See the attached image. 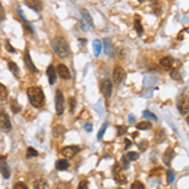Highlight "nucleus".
<instances>
[{
	"label": "nucleus",
	"mask_w": 189,
	"mask_h": 189,
	"mask_svg": "<svg viewBox=\"0 0 189 189\" xmlns=\"http://www.w3.org/2000/svg\"><path fill=\"white\" fill-rule=\"evenodd\" d=\"M27 93H28V99L32 106H34L36 109H42L46 105V96L41 87H37V86L29 87L27 90Z\"/></svg>",
	"instance_id": "f257e3e1"
},
{
	"label": "nucleus",
	"mask_w": 189,
	"mask_h": 189,
	"mask_svg": "<svg viewBox=\"0 0 189 189\" xmlns=\"http://www.w3.org/2000/svg\"><path fill=\"white\" fill-rule=\"evenodd\" d=\"M52 48L54 51V53L61 57V58H66L70 56V46L67 43V41L62 37H56L53 41H52Z\"/></svg>",
	"instance_id": "f03ea898"
},
{
	"label": "nucleus",
	"mask_w": 189,
	"mask_h": 189,
	"mask_svg": "<svg viewBox=\"0 0 189 189\" xmlns=\"http://www.w3.org/2000/svg\"><path fill=\"white\" fill-rule=\"evenodd\" d=\"M65 111V96L61 90L56 91V114L62 115Z\"/></svg>",
	"instance_id": "7ed1b4c3"
},
{
	"label": "nucleus",
	"mask_w": 189,
	"mask_h": 189,
	"mask_svg": "<svg viewBox=\"0 0 189 189\" xmlns=\"http://www.w3.org/2000/svg\"><path fill=\"white\" fill-rule=\"evenodd\" d=\"M0 129H2L4 133H8V131L12 130L10 119L4 111H0Z\"/></svg>",
	"instance_id": "20e7f679"
},
{
	"label": "nucleus",
	"mask_w": 189,
	"mask_h": 189,
	"mask_svg": "<svg viewBox=\"0 0 189 189\" xmlns=\"http://www.w3.org/2000/svg\"><path fill=\"white\" fill-rule=\"evenodd\" d=\"M125 77H126L125 70H124L122 67H120V66L115 67L114 73H112V81H114L116 85H119V83H121V82L125 80Z\"/></svg>",
	"instance_id": "39448f33"
},
{
	"label": "nucleus",
	"mask_w": 189,
	"mask_h": 189,
	"mask_svg": "<svg viewBox=\"0 0 189 189\" xmlns=\"http://www.w3.org/2000/svg\"><path fill=\"white\" fill-rule=\"evenodd\" d=\"M101 92L102 94L106 97V99H110L111 94H112V83H111V80L106 78L101 82Z\"/></svg>",
	"instance_id": "423d86ee"
},
{
	"label": "nucleus",
	"mask_w": 189,
	"mask_h": 189,
	"mask_svg": "<svg viewBox=\"0 0 189 189\" xmlns=\"http://www.w3.org/2000/svg\"><path fill=\"white\" fill-rule=\"evenodd\" d=\"M62 155L66 158H73L77 153H80V146L77 145H71V146H65L62 149Z\"/></svg>",
	"instance_id": "0eeeda50"
},
{
	"label": "nucleus",
	"mask_w": 189,
	"mask_h": 189,
	"mask_svg": "<svg viewBox=\"0 0 189 189\" xmlns=\"http://www.w3.org/2000/svg\"><path fill=\"white\" fill-rule=\"evenodd\" d=\"M178 110L182 115H185L187 112H189V97L183 96L182 99H179L178 101Z\"/></svg>",
	"instance_id": "6e6552de"
},
{
	"label": "nucleus",
	"mask_w": 189,
	"mask_h": 189,
	"mask_svg": "<svg viewBox=\"0 0 189 189\" xmlns=\"http://www.w3.org/2000/svg\"><path fill=\"white\" fill-rule=\"evenodd\" d=\"M56 72H57L58 76H59L61 78H63V80H70V78H71V72H70V70H68L65 65H58Z\"/></svg>",
	"instance_id": "1a4fd4ad"
},
{
	"label": "nucleus",
	"mask_w": 189,
	"mask_h": 189,
	"mask_svg": "<svg viewBox=\"0 0 189 189\" xmlns=\"http://www.w3.org/2000/svg\"><path fill=\"white\" fill-rule=\"evenodd\" d=\"M0 173L3 174V177L5 179H8L10 177V169H9L8 163L4 160V158H0Z\"/></svg>",
	"instance_id": "9d476101"
},
{
	"label": "nucleus",
	"mask_w": 189,
	"mask_h": 189,
	"mask_svg": "<svg viewBox=\"0 0 189 189\" xmlns=\"http://www.w3.org/2000/svg\"><path fill=\"white\" fill-rule=\"evenodd\" d=\"M25 5L29 7L30 9H33V10L37 12V13H39V12L42 10V7H43L42 2H39V0H27Z\"/></svg>",
	"instance_id": "9b49d317"
},
{
	"label": "nucleus",
	"mask_w": 189,
	"mask_h": 189,
	"mask_svg": "<svg viewBox=\"0 0 189 189\" xmlns=\"http://www.w3.org/2000/svg\"><path fill=\"white\" fill-rule=\"evenodd\" d=\"M24 62H25V66H27V68H28L30 72H33V73H36V72H37V67L34 66L33 61H32L29 52H25V54H24Z\"/></svg>",
	"instance_id": "f8f14e48"
},
{
	"label": "nucleus",
	"mask_w": 189,
	"mask_h": 189,
	"mask_svg": "<svg viewBox=\"0 0 189 189\" xmlns=\"http://www.w3.org/2000/svg\"><path fill=\"white\" fill-rule=\"evenodd\" d=\"M174 156H175V153H174V150L170 149V148L164 153V155H163V162H164V164H165L167 167H170L172 159H173Z\"/></svg>",
	"instance_id": "ddd939ff"
},
{
	"label": "nucleus",
	"mask_w": 189,
	"mask_h": 189,
	"mask_svg": "<svg viewBox=\"0 0 189 189\" xmlns=\"http://www.w3.org/2000/svg\"><path fill=\"white\" fill-rule=\"evenodd\" d=\"M47 76H48L49 85H54L57 82V72H56V70H54V67L52 65L47 68Z\"/></svg>",
	"instance_id": "4468645a"
},
{
	"label": "nucleus",
	"mask_w": 189,
	"mask_h": 189,
	"mask_svg": "<svg viewBox=\"0 0 189 189\" xmlns=\"http://www.w3.org/2000/svg\"><path fill=\"white\" fill-rule=\"evenodd\" d=\"M173 63H174V59H173V57H170V56L163 57V58L160 59V66H162L163 68H165V70H170L172 66H173Z\"/></svg>",
	"instance_id": "2eb2a0df"
},
{
	"label": "nucleus",
	"mask_w": 189,
	"mask_h": 189,
	"mask_svg": "<svg viewBox=\"0 0 189 189\" xmlns=\"http://www.w3.org/2000/svg\"><path fill=\"white\" fill-rule=\"evenodd\" d=\"M52 133H53V136L56 139H59L61 136H63V134L66 133V129H65L63 125H56L53 128V130H52Z\"/></svg>",
	"instance_id": "dca6fc26"
},
{
	"label": "nucleus",
	"mask_w": 189,
	"mask_h": 189,
	"mask_svg": "<svg viewBox=\"0 0 189 189\" xmlns=\"http://www.w3.org/2000/svg\"><path fill=\"white\" fill-rule=\"evenodd\" d=\"M33 187H34V189H49V184H48V182L46 180V179H37L36 182H34V184H33Z\"/></svg>",
	"instance_id": "f3484780"
},
{
	"label": "nucleus",
	"mask_w": 189,
	"mask_h": 189,
	"mask_svg": "<svg viewBox=\"0 0 189 189\" xmlns=\"http://www.w3.org/2000/svg\"><path fill=\"white\" fill-rule=\"evenodd\" d=\"M8 67H9V70H10V72L14 75V77L15 78H19V67L15 65V63L13 62V61H8Z\"/></svg>",
	"instance_id": "a211bd4d"
},
{
	"label": "nucleus",
	"mask_w": 189,
	"mask_h": 189,
	"mask_svg": "<svg viewBox=\"0 0 189 189\" xmlns=\"http://www.w3.org/2000/svg\"><path fill=\"white\" fill-rule=\"evenodd\" d=\"M68 167H70V163H68L67 160H65V159L57 160V163H56V168H57V170H67V169H68Z\"/></svg>",
	"instance_id": "6ab92c4d"
},
{
	"label": "nucleus",
	"mask_w": 189,
	"mask_h": 189,
	"mask_svg": "<svg viewBox=\"0 0 189 189\" xmlns=\"http://www.w3.org/2000/svg\"><path fill=\"white\" fill-rule=\"evenodd\" d=\"M10 109H12V111L14 112V114H19L20 112V110H22V106L18 104V101L15 100V99H10Z\"/></svg>",
	"instance_id": "aec40b11"
},
{
	"label": "nucleus",
	"mask_w": 189,
	"mask_h": 189,
	"mask_svg": "<svg viewBox=\"0 0 189 189\" xmlns=\"http://www.w3.org/2000/svg\"><path fill=\"white\" fill-rule=\"evenodd\" d=\"M81 15L83 17V19H85V22L88 24V25H93V22H92V18H91V15H90V13L86 10V9H81Z\"/></svg>",
	"instance_id": "412c9836"
},
{
	"label": "nucleus",
	"mask_w": 189,
	"mask_h": 189,
	"mask_svg": "<svg viewBox=\"0 0 189 189\" xmlns=\"http://www.w3.org/2000/svg\"><path fill=\"white\" fill-rule=\"evenodd\" d=\"M104 46H105V53L107 56H112V46H111V41L109 38L104 39Z\"/></svg>",
	"instance_id": "4be33fe9"
},
{
	"label": "nucleus",
	"mask_w": 189,
	"mask_h": 189,
	"mask_svg": "<svg viewBox=\"0 0 189 189\" xmlns=\"http://www.w3.org/2000/svg\"><path fill=\"white\" fill-rule=\"evenodd\" d=\"M7 99H8V90L3 83H0V101H5Z\"/></svg>",
	"instance_id": "5701e85b"
},
{
	"label": "nucleus",
	"mask_w": 189,
	"mask_h": 189,
	"mask_svg": "<svg viewBox=\"0 0 189 189\" xmlns=\"http://www.w3.org/2000/svg\"><path fill=\"white\" fill-rule=\"evenodd\" d=\"M93 51H94V56H100L101 53V49H102V44H101V41H93Z\"/></svg>",
	"instance_id": "b1692460"
},
{
	"label": "nucleus",
	"mask_w": 189,
	"mask_h": 189,
	"mask_svg": "<svg viewBox=\"0 0 189 189\" xmlns=\"http://www.w3.org/2000/svg\"><path fill=\"white\" fill-rule=\"evenodd\" d=\"M114 178H115V182L117 183V184H126V177L122 174V173H119V174H115L114 175Z\"/></svg>",
	"instance_id": "393cba45"
},
{
	"label": "nucleus",
	"mask_w": 189,
	"mask_h": 189,
	"mask_svg": "<svg viewBox=\"0 0 189 189\" xmlns=\"http://www.w3.org/2000/svg\"><path fill=\"white\" fill-rule=\"evenodd\" d=\"M150 128H151V122H145V121H143V122L136 124V129H138V130H149Z\"/></svg>",
	"instance_id": "a878e982"
},
{
	"label": "nucleus",
	"mask_w": 189,
	"mask_h": 189,
	"mask_svg": "<svg viewBox=\"0 0 189 189\" xmlns=\"http://www.w3.org/2000/svg\"><path fill=\"white\" fill-rule=\"evenodd\" d=\"M134 28H135V30H136L138 36H141V34L144 33V28H143V25H141V23H140V20H139V19H136V20H135V23H134Z\"/></svg>",
	"instance_id": "bb28decb"
},
{
	"label": "nucleus",
	"mask_w": 189,
	"mask_h": 189,
	"mask_svg": "<svg viewBox=\"0 0 189 189\" xmlns=\"http://www.w3.org/2000/svg\"><path fill=\"white\" fill-rule=\"evenodd\" d=\"M126 158H128L129 162H135V160L139 159V153H136V151H130V153L126 154Z\"/></svg>",
	"instance_id": "cd10ccee"
},
{
	"label": "nucleus",
	"mask_w": 189,
	"mask_h": 189,
	"mask_svg": "<svg viewBox=\"0 0 189 189\" xmlns=\"http://www.w3.org/2000/svg\"><path fill=\"white\" fill-rule=\"evenodd\" d=\"M23 27H24V30H25V33H29V34H33V33H34V30H33V27H32L30 24H28L25 19H23Z\"/></svg>",
	"instance_id": "c85d7f7f"
},
{
	"label": "nucleus",
	"mask_w": 189,
	"mask_h": 189,
	"mask_svg": "<svg viewBox=\"0 0 189 189\" xmlns=\"http://www.w3.org/2000/svg\"><path fill=\"white\" fill-rule=\"evenodd\" d=\"M143 116H144V117H146V119H149V120H153V121H156V120H158V117H156L153 112H150L149 110L143 111Z\"/></svg>",
	"instance_id": "c756f323"
},
{
	"label": "nucleus",
	"mask_w": 189,
	"mask_h": 189,
	"mask_svg": "<svg viewBox=\"0 0 189 189\" xmlns=\"http://www.w3.org/2000/svg\"><path fill=\"white\" fill-rule=\"evenodd\" d=\"M27 156H28V158L38 156V151H37L34 148H28V150H27Z\"/></svg>",
	"instance_id": "7c9ffc66"
},
{
	"label": "nucleus",
	"mask_w": 189,
	"mask_h": 189,
	"mask_svg": "<svg viewBox=\"0 0 189 189\" xmlns=\"http://www.w3.org/2000/svg\"><path fill=\"white\" fill-rule=\"evenodd\" d=\"M106 129H107V122H105V124L102 125V128L100 129V131H99V134H97V139H99V140H101V138L104 136V134H105Z\"/></svg>",
	"instance_id": "2f4dec72"
},
{
	"label": "nucleus",
	"mask_w": 189,
	"mask_h": 189,
	"mask_svg": "<svg viewBox=\"0 0 189 189\" xmlns=\"http://www.w3.org/2000/svg\"><path fill=\"white\" fill-rule=\"evenodd\" d=\"M131 189H145V187H144V184L141 182L136 180V182H134L131 184Z\"/></svg>",
	"instance_id": "473e14b6"
},
{
	"label": "nucleus",
	"mask_w": 189,
	"mask_h": 189,
	"mask_svg": "<svg viewBox=\"0 0 189 189\" xmlns=\"http://www.w3.org/2000/svg\"><path fill=\"white\" fill-rule=\"evenodd\" d=\"M68 102H70V111L73 112V111H75V107H76V100H75V97H70Z\"/></svg>",
	"instance_id": "72a5a7b5"
},
{
	"label": "nucleus",
	"mask_w": 189,
	"mask_h": 189,
	"mask_svg": "<svg viewBox=\"0 0 189 189\" xmlns=\"http://www.w3.org/2000/svg\"><path fill=\"white\" fill-rule=\"evenodd\" d=\"M170 76H172V78H174V80H177V81H180L182 80V76L179 75V71H173V72H170Z\"/></svg>",
	"instance_id": "f704fd0d"
},
{
	"label": "nucleus",
	"mask_w": 189,
	"mask_h": 189,
	"mask_svg": "<svg viewBox=\"0 0 189 189\" xmlns=\"http://www.w3.org/2000/svg\"><path fill=\"white\" fill-rule=\"evenodd\" d=\"M167 175H168V183H173V182H174V178H175L174 172H173V170H169V172L167 173Z\"/></svg>",
	"instance_id": "c9c22d12"
},
{
	"label": "nucleus",
	"mask_w": 189,
	"mask_h": 189,
	"mask_svg": "<svg viewBox=\"0 0 189 189\" xmlns=\"http://www.w3.org/2000/svg\"><path fill=\"white\" fill-rule=\"evenodd\" d=\"M13 189H28V187H27L24 183L18 182V183H15V185H14V188H13Z\"/></svg>",
	"instance_id": "e433bc0d"
},
{
	"label": "nucleus",
	"mask_w": 189,
	"mask_h": 189,
	"mask_svg": "<svg viewBox=\"0 0 189 189\" xmlns=\"http://www.w3.org/2000/svg\"><path fill=\"white\" fill-rule=\"evenodd\" d=\"M117 136H121V135H124L125 133H126V128L125 126H117Z\"/></svg>",
	"instance_id": "4c0bfd02"
},
{
	"label": "nucleus",
	"mask_w": 189,
	"mask_h": 189,
	"mask_svg": "<svg viewBox=\"0 0 189 189\" xmlns=\"http://www.w3.org/2000/svg\"><path fill=\"white\" fill-rule=\"evenodd\" d=\"M77 189H88V182L87 180H82L80 184H78V188Z\"/></svg>",
	"instance_id": "58836bf2"
},
{
	"label": "nucleus",
	"mask_w": 189,
	"mask_h": 189,
	"mask_svg": "<svg viewBox=\"0 0 189 189\" xmlns=\"http://www.w3.org/2000/svg\"><path fill=\"white\" fill-rule=\"evenodd\" d=\"M5 19V10H4V7L0 3V22H3Z\"/></svg>",
	"instance_id": "ea45409f"
},
{
	"label": "nucleus",
	"mask_w": 189,
	"mask_h": 189,
	"mask_svg": "<svg viewBox=\"0 0 189 189\" xmlns=\"http://www.w3.org/2000/svg\"><path fill=\"white\" fill-rule=\"evenodd\" d=\"M5 47H7V49H8L10 53H15V48L10 44V42H9V41H7V42H5Z\"/></svg>",
	"instance_id": "a19ab883"
},
{
	"label": "nucleus",
	"mask_w": 189,
	"mask_h": 189,
	"mask_svg": "<svg viewBox=\"0 0 189 189\" xmlns=\"http://www.w3.org/2000/svg\"><path fill=\"white\" fill-rule=\"evenodd\" d=\"M146 148H148V141H146V140H143V141L139 144V149H140L141 151H144V150H146Z\"/></svg>",
	"instance_id": "79ce46f5"
},
{
	"label": "nucleus",
	"mask_w": 189,
	"mask_h": 189,
	"mask_svg": "<svg viewBox=\"0 0 189 189\" xmlns=\"http://www.w3.org/2000/svg\"><path fill=\"white\" fill-rule=\"evenodd\" d=\"M122 165L125 169H128L129 168V160H128V158H126V155L122 156Z\"/></svg>",
	"instance_id": "37998d69"
},
{
	"label": "nucleus",
	"mask_w": 189,
	"mask_h": 189,
	"mask_svg": "<svg viewBox=\"0 0 189 189\" xmlns=\"http://www.w3.org/2000/svg\"><path fill=\"white\" fill-rule=\"evenodd\" d=\"M119 173H121V165L120 164H115L114 165V175L119 174Z\"/></svg>",
	"instance_id": "c03bdc74"
},
{
	"label": "nucleus",
	"mask_w": 189,
	"mask_h": 189,
	"mask_svg": "<svg viewBox=\"0 0 189 189\" xmlns=\"http://www.w3.org/2000/svg\"><path fill=\"white\" fill-rule=\"evenodd\" d=\"M85 130H86L87 133H91V131H92V125H91L90 122H87V124L85 125Z\"/></svg>",
	"instance_id": "a18cd8bd"
},
{
	"label": "nucleus",
	"mask_w": 189,
	"mask_h": 189,
	"mask_svg": "<svg viewBox=\"0 0 189 189\" xmlns=\"http://www.w3.org/2000/svg\"><path fill=\"white\" fill-rule=\"evenodd\" d=\"M131 144H133V143H131V140H129V139H126V140H125V149H126V150H128V149H129V146H130Z\"/></svg>",
	"instance_id": "49530a36"
},
{
	"label": "nucleus",
	"mask_w": 189,
	"mask_h": 189,
	"mask_svg": "<svg viewBox=\"0 0 189 189\" xmlns=\"http://www.w3.org/2000/svg\"><path fill=\"white\" fill-rule=\"evenodd\" d=\"M57 188H58V189H70V187L66 185V184H58Z\"/></svg>",
	"instance_id": "de8ad7c7"
},
{
	"label": "nucleus",
	"mask_w": 189,
	"mask_h": 189,
	"mask_svg": "<svg viewBox=\"0 0 189 189\" xmlns=\"http://www.w3.org/2000/svg\"><path fill=\"white\" fill-rule=\"evenodd\" d=\"M129 121H130V122H131V121H135V116L130 115V116H129Z\"/></svg>",
	"instance_id": "09e8293b"
},
{
	"label": "nucleus",
	"mask_w": 189,
	"mask_h": 189,
	"mask_svg": "<svg viewBox=\"0 0 189 189\" xmlns=\"http://www.w3.org/2000/svg\"><path fill=\"white\" fill-rule=\"evenodd\" d=\"M80 42H82V44H85V43H86V39H80Z\"/></svg>",
	"instance_id": "8fccbe9b"
},
{
	"label": "nucleus",
	"mask_w": 189,
	"mask_h": 189,
	"mask_svg": "<svg viewBox=\"0 0 189 189\" xmlns=\"http://www.w3.org/2000/svg\"><path fill=\"white\" fill-rule=\"evenodd\" d=\"M187 122H188V124H189V115H188V116H187Z\"/></svg>",
	"instance_id": "3c124183"
}]
</instances>
